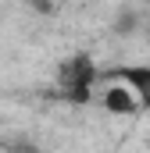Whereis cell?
<instances>
[{
  "label": "cell",
  "mask_w": 150,
  "mask_h": 153,
  "mask_svg": "<svg viewBox=\"0 0 150 153\" xmlns=\"http://www.w3.org/2000/svg\"><path fill=\"white\" fill-rule=\"evenodd\" d=\"M97 82H100V71H97L93 57L89 53H75V57H68L61 64V71H57V85H61L57 93L68 103H89Z\"/></svg>",
  "instance_id": "obj_1"
},
{
  "label": "cell",
  "mask_w": 150,
  "mask_h": 153,
  "mask_svg": "<svg viewBox=\"0 0 150 153\" xmlns=\"http://www.w3.org/2000/svg\"><path fill=\"white\" fill-rule=\"evenodd\" d=\"M100 103H104V111H107V114H140V107H143V103H140V96H136L125 82L107 85Z\"/></svg>",
  "instance_id": "obj_3"
},
{
  "label": "cell",
  "mask_w": 150,
  "mask_h": 153,
  "mask_svg": "<svg viewBox=\"0 0 150 153\" xmlns=\"http://www.w3.org/2000/svg\"><path fill=\"white\" fill-rule=\"evenodd\" d=\"M4 146H7V150H11V153H39L36 146H29L25 139H14V143H4Z\"/></svg>",
  "instance_id": "obj_4"
},
{
  "label": "cell",
  "mask_w": 150,
  "mask_h": 153,
  "mask_svg": "<svg viewBox=\"0 0 150 153\" xmlns=\"http://www.w3.org/2000/svg\"><path fill=\"white\" fill-rule=\"evenodd\" d=\"M104 82H125L136 96H140V103L150 107V68L147 64H129V68H107L104 71Z\"/></svg>",
  "instance_id": "obj_2"
},
{
  "label": "cell",
  "mask_w": 150,
  "mask_h": 153,
  "mask_svg": "<svg viewBox=\"0 0 150 153\" xmlns=\"http://www.w3.org/2000/svg\"><path fill=\"white\" fill-rule=\"evenodd\" d=\"M132 29H136V14H122V18H118V32L125 36V32H132Z\"/></svg>",
  "instance_id": "obj_5"
},
{
  "label": "cell",
  "mask_w": 150,
  "mask_h": 153,
  "mask_svg": "<svg viewBox=\"0 0 150 153\" xmlns=\"http://www.w3.org/2000/svg\"><path fill=\"white\" fill-rule=\"evenodd\" d=\"M32 7H39V11H50V0H32Z\"/></svg>",
  "instance_id": "obj_6"
}]
</instances>
